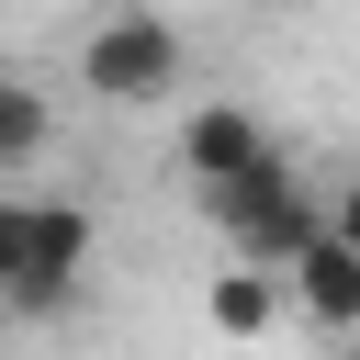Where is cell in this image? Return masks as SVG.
<instances>
[{
    "label": "cell",
    "mask_w": 360,
    "mask_h": 360,
    "mask_svg": "<svg viewBox=\"0 0 360 360\" xmlns=\"http://www.w3.org/2000/svg\"><path fill=\"white\" fill-rule=\"evenodd\" d=\"M90 248H101V225H90L79 202L0 191V304H11V315H56V304H79Z\"/></svg>",
    "instance_id": "obj_1"
},
{
    "label": "cell",
    "mask_w": 360,
    "mask_h": 360,
    "mask_svg": "<svg viewBox=\"0 0 360 360\" xmlns=\"http://www.w3.org/2000/svg\"><path fill=\"white\" fill-rule=\"evenodd\" d=\"M180 79H191V45H180V22H169V11H146V0H124V11H101V22L79 34V90H90V101H112V112L169 101Z\"/></svg>",
    "instance_id": "obj_2"
},
{
    "label": "cell",
    "mask_w": 360,
    "mask_h": 360,
    "mask_svg": "<svg viewBox=\"0 0 360 360\" xmlns=\"http://www.w3.org/2000/svg\"><path fill=\"white\" fill-rule=\"evenodd\" d=\"M202 214H214V225L236 236V259H248V270H292V259H304V248L326 236V202H315V191L292 180V158H281V146H270V158H259L248 180L202 191Z\"/></svg>",
    "instance_id": "obj_3"
},
{
    "label": "cell",
    "mask_w": 360,
    "mask_h": 360,
    "mask_svg": "<svg viewBox=\"0 0 360 360\" xmlns=\"http://www.w3.org/2000/svg\"><path fill=\"white\" fill-rule=\"evenodd\" d=\"M270 158V124L248 112V101H191L180 112V180L191 191H225V180H248Z\"/></svg>",
    "instance_id": "obj_4"
},
{
    "label": "cell",
    "mask_w": 360,
    "mask_h": 360,
    "mask_svg": "<svg viewBox=\"0 0 360 360\" xmlns=\"http://www.w3.org/2000/svg\"><path fill=\"white\" fill-rule=\"evenodd\" d=\"M281 292H292V315H304V326H326V338H360V248L315 236V248L281 270Z\"/></svg>",
    "instance_id": "obj_5"
},
{
    "label": "cell",
    "mask_w": 360,
    "mask_h": 360,
    "mask_svg": "<svg viewBox=\"0 0 360 360\" xmlns=\"http://www.w3.org/2000/svg\"><path fill=\"white\" fill-rule=\"evenodd\" d=\"M281 304H292V292H281V270H248V259H225V270L202 281V326H214V338H270V326H281Z\"/></svg>",
    "instance_id": "obj_6"
},
{
    "label": "cell",
    "mask_w": 360,
    "mask_h": 360,
    "mask_svg": "<svg viewBox=\"0 0 360 360\" xmlns=\"http://www.w3.org/2000/svg\"><path fill=\"white\" fill-rule=\"evenodd\" d=\"M45 146H56V101H45L22 68H0V180H22Z\"/></svg>",
    "instance_id": "obj_7"
},
{
    "label": "cell",
    "mask_w": 360,
    "mask_h": 360,
    "mask_svg": "<svg viewBox=\"0 0 360 360\" xmlns=\"http://www.w3.org/2000/svg\"><path fill=\"white\" fill-rule=\"evenodd\" d=\"M326 236H338V248H360V180H338V202H326Z\"/></svg>",
    "instance_id": "obj_8"
},
{
    "label": "cell",
    "mask_w": 360,
    "mask_h": 360,
    "mask_svg": "<svg viewBox=\"0 0 360 360\" xmlns=\"http://www.w3.org/2000/svg\"><path fill=\"white\" fill-rule=\"evenodd\" d=\"M259 11H304V0H259Z\"/></svg>",
    "instance_id": "obj_9"
}]
</instances>
